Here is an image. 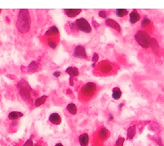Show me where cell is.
Instances as JSON below:
<instances>
[{"label":"cell","instance_id":"cell-1","mask_svg":"<svg viewBox=\"0 0 164 146\" xmlns=\"http://www.w3.org/2000/svg\"><path fill=\"white\" fill-rule=\"evenodd\" d=\"M30 26H31V18L28 9H21L19 11L18 19L16 22V27L19 32L23 34L27 33L30 29Z\"/></svg>","mask_w":164,"mask_h":146},{"label":"cell","instance_id":"cell-2","mask_svg":"<svg viewBox=\"0 0 164 146\" xmlns=\"http://www.w3.org/2000/svg\"><path fill=\"white\" fill-rule=\"evenodd\" d=\"M134 38L136 42L144 49H147L150 47V41L151 38L147 32L144 30H139L134 35Z\"/></svg>","mask_w":164,"mask_h":146},{"label":"cell","instance_id":"cell-3","mask_svg":"<svg viewBox=\"0 0 164 146\" xmlns=\"http://www.w3.org/2000/svg\"><path fill=\"white\" fill-rule=\"evenodd\" d=\"M17 87L19 89V92L20 95L21 96V98L29 102L31 101V92H32V88L30 87V86L28 85V83L24 80H21L18 82Z\"/></svg>","mask_w":164,"mask_h":146},{"label":"cell","instance_id":"cell-4","mask_svg":"<svg viewBox=\"0 0 164 146\" xmlns=\"http://www.w3.org/2000/svg\"><path fill=\"white\" fill-rule=\"evenodd\" d=\"M96 91H97L96 84H94L93 82H88L81 88V95L83 98H90L94 95Z\"/></svg>","mask_w":164,"mask_h":146},{"label":"cell","instance_id":"cell-5","mask_svg":"<svg viewBox=\"0 0 164 146\" xmlns=\"http://www.w3.org/2000/svg\"><path fill=\"white\" fill-rule=\"evenodd\" d=\"M74 22L76 24V27H77L78 30H80V31H81L83 33H91L92 26L90 25V23L85 18H82V17L79 18Z\"/></svg>","mask_w":164,"mask_h":146},{"label":"cell","instance_id":"cell-6","mask_svg":"<svg viewBox=\"0 0 164 146\" xmlns=\"http://www.w3.org/2000/svg\"><path fill=\"white\" fill-rule=\"evenodd\" d=\"M73 56L76 58H80V59H87V55H86V51L84 46L82 45H76L73 51Z\"/></svg>","mask_w":164,"mask_h":146},{"label":"cell","instance_id":"cell-7","mask_svg":"<svg viewBox=\"0 0 164 146\" xmlns=\"http://www.w3.org/2000/svg\"><path fill=\"white\" fill-rule=\"evenodd\" d=\"M98 68L103 74H110L113 70V66L108 61H104V62H102L99 63Z\"/></svg>","mask_w":164,"mask_h":146},{"label":"cell","instance_id":"cell-8","mask_svg":"<svg viewBox=\"0 0 164 146\" xmlns=\"http://www.w3.org/2000/svg\"><path fill=\"white\" fill-rule=\"evenodd\" d=\"M66 73L69 75V84H70V86H74V79L76 78L79 75L78 68H76L74 67H68L66 69Z\"/></svg>","mask_w":164,"mask_h":146},{"label":"cell","instance_id":"cell-9","mask_svg":"<svg viewBox=\"0 0 164 146\" xmlns=\"http://www.w3.org/2000/svg\"><path fill=\"white\" fill-rule=\"evenodd\" d=\"M105 24H106L108 27H110L115 29V30L117 31L118 33H120L121 30H122V29H121V26H120L115 20H113V19H111V18H107V19L105 20Z\"/></svg>","mask_w":164,"mask_h":146},{"label":"cell","instance_id":"cell-10","mask_svg":"<svg viewBox=\"0 0 164 146\" xmlns=\"http://www.w3.org/2000/svg\"><path fill=\"white\" fill-rule=\"evenodd\" d=\"M64 12L66 15H68L70 18H74L80 14L81 9H64Z\"/></svg>","mask_w":164,"mask_h":146},{"label":"cell","instance_id":"cell-11","mask_svg":"<svg viewBox=\"0 0 164 146\" xmlns=\"http://www.w3.org/2000/svg\"><path fill=\"white\" fill-rule=\"evenodd\" d=\"M49 121L50 123H52L53 125H59L62 122V118L59 115V114L57 113H52L50 116H49Z\"/></svg>","mask_w":164,"mask_h":146},{"label":"cell","instance_id":"cell-12","mask_svg":"<svg viewBox=\"0 0 164 146\" xmlns=\"http://www.w3.org/2000/svg\"><path fill=\"white\" fill-rule=\"evenodd\" d=\"M109 137V131L105 127H102L99 129L98 133V138L100 141H104L108 139Z\"/></svg>","mask_w":164,"mask_h":146},{"label":"cell","instance_id":"cell-13","mask_svg":"<svg viewBox=\"0 0 164 146\" xmlns=\"http://www.w3.org/2000/svg\"><path fill=\"white\" fill-rule=\"evenodd\" d=\"M140 20V15L139 14V12L136 9H133L131 13H130V16H129V21L132 24H135L137 23Z\"/></svg>","mask_w":164,"mask_h":146},{"label":"cell","instance_id":"cell-14","mask_svg":"<svg viewBox=\"0 0 164 146\" xmlns=\"http://www.w3.org/2000/svg\"><path fill=\"white\" fill-rule=\"evenodd\" d=\"M150 46L151 48V50L154 51V53L158 54L159 50H160V47H159V44L157 42V40L154 38H151V41H150Z\"/></svg>","mask_w":164,"mask_h":146},{"label":"cell","instance_id":"cell-15","mask_svg":"<svg viewBox=\"0 0 164 146\" xmlns=\"http://www.w3.org/2000/svg\"><path fill=\"white\" fill-rule=\"evenodd\" d=\"M79 143L80 146H87L89 144V135L87 133H82L79 136Z\"/></svg>","mask_w":164,"mask_h":146},{"label":"cell","instance_id":"cell-16","mask_svg":"<svg viewBox=\"0 0 164 146\" xmlns=\"http://www.w3.org/2000/svg\"><path fill=\"white\" fill-rule=\"evenodd\" d=\"M136 134V126L135 125H133V126H130L127 129V139L128 140H131L134 138Z\"/></svg>","mask_w":164,"mask_h":146},{"label":"cell","instance_id":"cell-17","mask_svg":"<svg viewBox=\"0 0 164 146\" xmlns=\"http://www.w3.org/2000/svg\"><path fill=\"white\" fill-rule=\"evenodd\" d=\"M59 33V30L58 28L56 27V26H52L50 27V28L49 30H47L45 32V36H48V37H51V36H55V35H57Z\"/></svg>","mask_w":164,"mask_h":146},{"label":"cell","instance_id":"cell-18","mask_svg":"<svg viewBox=\"0 0 164 146\" xmlns=\"http://www.w3.org/2000/svg\"><path fill=\"white\" fill-rule=\"evenodd\" d=\"M46 99H47V96H46V95H44V96H41V97L38 98L34 101V106H35V107H39V106L44 104L45 103Z\"/></svg>","mask_w":164,"mask_h":146},{"label":"cell","instance_id":"cell-19","mask_svg":"<svg viewBox=\"0 0 164 146\" xmlns=\"http://www.w3.org/2000/svg\"><path fill=\"white\" fill-rule=\"evenodd\" d=\"M122 97V91L118 88V87H115L113 88V92H112V98L115 100H118L120 99Z\"/></svg>","mask_w":164,"mask_h":146},{"label":"cell","instance_id":"cell-20","mask_svg":"<svg viewBox=\"0 0 164 146\" xmlns=\"http://www.w3.org/2000/svg\"><path fill=\"white\" fill-rule=\"evenodd\" d=\"M39 63L38 62L33 61V62L29 64V66H28V68H27V70H28L29 72L33 73V72H34V71H37L38 68H39Z\"/></svg>","mask_w":164,"mask_h":146},{"label":"cell","instance_id":"cell-21","mask_svg":"<svg viewBox=\"0 0 164 146\" xmlns=\"http://www.w3.org/2000/svg\"><path fill=\"white\" fill-rule=\"evenodd\" d=\"M67 110L73 115H76L77 114V107L74 104L71 103V104H68L67 105Z\"/></svg>","mask_w":164,"mask_h":146},{"label":"cell","instance_id":"cell-22","mask_svg":"<svg viewBox=\"0 0 164 146\" xmlns=\"http://www.w3.org/2000/svg\"><path fill=\"white\" fill-rule=\"evenodd\" d=\"M22 116H23V114L21 112H10L8 115L9 119L11 121H15L19 117H22Z\"/></svg>","mask_w":164,"mask_h":146},{"label":"cell","instance_id":"cell-23","mask_svg":"<svg viewBox=\"0 0 164 146\" xmlns=\"http://www.w3.org/2000/svg\"><path fill=\"white\" fill-rule=\"evenodd\" d=\"M116 14L118 17H124L128 14V10L126 9H117L116 10Z\"/></svg>","mask_w":164,"mask_h":146},{"label":"cell","instance_id":"cell-24","mask_svg":"<svg viewBox=\"0 0 164 146\" xmlns=\"http://www.w3.org/2000/svg\"><path fill=\"white\" fill-rule=\"evenodd\" d=\"M151 24V20L148 17H144L141 21V26L143 27H146Z\"/></svg>","mask_w":164,"mask_h":146},{"label":"cell","instance_id":"cell-25","mask_svg":"<svg viewBox=\"0 0 164 146\" xmlns=\"http://www.w3.org/2000/svg\"><path fill=\"white\" fill-rule=\"evenodd\" d=\"M151 139H152V140L153 141H155L157 145L159 146H163V142H162V139H161V138L159 137V136H157V135H154V136H151Z\"/></svg>","mask_w":164,"mask_h":146},{"label":"cell","instance_id":"cell-26","mask_svg":"<svg viewBox=\"0 0 164 146\" xmlns=\"http://www.w3.org/2000/svg\"><path fill=\"white\" fill-rule=\"evenodd\" d=\"M48 45H49L51 49L55 50V49L56 48V46H57V44H56V42L54 39L49 38V39H48Z\"/></svg>","mask_w":164,"mask_h":146},{"label":"cell","instance_id":"cell-27","mask_svg":"<svg viewBox=\"0 0 164 146\" xmlns=\"http://www.w3.org/2000/svg\"><path fill=\"white\" fill-rule=\"evenodd\" d=\"M124 142H125V139L122 137L118 138V139L116 142V146H124Z\"/></svg>","mask_w":164,"mask_h":146},{"label":"cell","instance_id":"cell-28","mask_svg":"<svg viewBox=\"0 0 164 146\" xmlns=\"http://www.w3.org/2000/svg\"><path fill=\"white\" fill-rule=\"evenodd\" d=\"M150 128H151L152 131H157V130L158 129V125H157V123H156V122H151V123L150 124Z\"/></svg>","mask_w":164,"mask_h":146},{"label":"cell","instance_id":"cell-29","mask_svg":"<svg viewBox=\"0 0 164 146\" xmlns=\"http://www.w3.org/2000/svg\"><path fill=\"white\" fill-rule=\"evenodd\" d=\"M98 15H99L100 17H102V18H105V19H107L108 13H107L106 11H104V10H100V11L98 12Z\"/></svg>","mask_w":164,"mask_h":146},{"label":"cell","instance_id":"cell-30","mask_svg":"<svg viewBox=\"0 0 164 146\" xmlns=\"http://www.w3.org/2000/svg\"><path fill=\"white\" fill-rule=\"evenodd\" d=\"M22 146H34V144H33V140L30 139H27V140L23 144V145Z\"/></svg>","mask_w":164,"mask_h":146},{"label":"cell","instance_id":"cell-31","mask_svg":"<svg viewBox=\"0 0 164 146\" xmlns=\"http://www.w3.org/2000/svg\"><path fill=\"white\" fill-rule=\"evenodd\" d=\"M69 27H70L71 30H73V31H77V30H78V28H77V27H76V24H75V22H72V23H69Z\"/></svg>","mask_w":164,"mask_h":146},{"label":"cell","instance_id":"cell-32","mask_svg":"<svg viewBox=\"0 0 164 146\" xmlns=\"http://www.w3.org/2000/svg\"><path fill=\"white\" fill-rule=\"evenodd\" d=\"M92 61L93 62V63H96L98 61V55L97 53H94L93 56H92Z\"/></svg>","mask_w":164,"mask_h":146},{"label":"cell","instance_id":"cell-33","mask_svg":"<svg viewBox=\"0 0 164 146\" xmlns=\"http://www.w3.org/2000/svg\"><path fill=\"white\" fill-rule=\"evenodd\" d=\"M60 75H62V72H61V71H56V72L53 73V76L56 77V78L60 77Z\"/></svg>","mask_w":164,"mask_h":146},{"label":"cell","instance_id":"cell-34","mask_svg":"<svg viewBox=\"0 0 164 146\" xmlns=\"http://www.w3.org/2000/svg\"><path fill=\"white\" fill-rule=\"evenodd\" d=\"M113 120H114V116H113V115H112V114H110V115H109V121H113Z\"/></svg>","mask_w":164,"mask_h":146},{"label":"cell","instance_id":"cell-35","mask_svg":"<svg viewBox=\"0 0 164 146\" xmlns=\"http://www.w3.org/2000/svg\"><path fill=\"white\" fill-rule=\"evenodd\" d=\"M17 123H18V122H17L16 121H12V124H11V125H12V127H15V126L17 125Z\"/></svg>","mask_w":164,"mask_h":146},{"label":"cell","instance_id":"cell-36","mask_svg":"<svg viewBox=\"0 0 164 146\" xmlns=\"http://www.w3.org/2000/svg\"><path fill=\"white\" fill-rule=\"evenodd\" d=\"M93 25H94L95 28H98V24L97 22H95V21H93Z\"/></svg>","mask_w":164,"mask_h":146},{"label":"cell","instance_id":"cell-37","mask_svg":"<svg viewBox=\"0 0 164 146\" xmlns=\"http://www.w3.org/2000/svg\"><path fill=\"white\" fill-rule=\"evenodd\" d=\"M122 106H123V103H122L121 104H119V106H118V109H119V110H121V109L122 108Z\"/></svg>","mask_w":164,"mask_h":146},{"label":"cell","instance_id":"cell-38","mask_svg":"<svg viewBox=\"0 0 164 146\" xmlns=\"http://www.w3.org/2000/svg\"><path fill=\"white\" fill-rule=\"evenodd\" d=\"M55 146H64V145H63L62 143H58V144H56V145Z\"/></svg>","mask_w":164,"mask_h":146},{"label":"cell","instance_id":"cell-39","mask_svg":"<svg viewBox=\"0 0 164 146\" xmlns=\"http://www.w3.org/2000/svg\"><path fill=\"white\" fill-rule=\"evenodd\" d=\"M34 146H42L39 143H37V144H34Z\"/></svg>","mask_w":164,"mask_h":146},{"label":"cell","instance_id":"cell-40","mask_svg":"<svg viewBox=\"0 0 164 146\" xmlns=\"http://www.w3.org/2000/svg\"><path fill=\"white\" fill-rule=\"evenodd\" d=\"M92 68H94L96 67V63H92Z\"/></svg>","mask_w":164,"mask_h":146},{"label":"cell","instance_id":"cell-41","mask_svg":"<svg viewBox=\"0 0 164 146\" xmlns=\"http://www.w3.org/2000/svg\"><path fill=\"white\" fill-rule=\"evenodd\" d=\"M67 93H68V94H71V93H72V92H71V91H67Z\"/></svg>","mask_w":164,"mask_h":146},{"label":"cell","instance_id":"cell-42","mask_svg":"<svg viewBox=\"0 0 164 146\" xmlns=\"http://www.w3.org/2000/svg\"><path fill=\"white\" fill-rule=\"evenodd\" d=\"M1 11H2V10H1V9H0V13H1Z\"/></svg>","mask_w":164,"mask_h":146}]
</instances>
